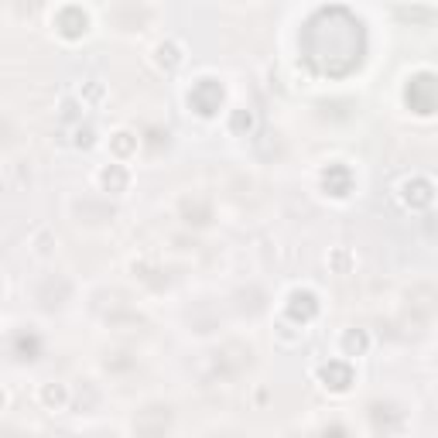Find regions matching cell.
<instances>
[{"mask_svg":"<svg viewBox=\"0 0 438 438\" xmlns=\"http://www.w3.org/2000/svg\"><path fill=\"white\" fill-rule=\"evenodd\" d=\"M155 62H157V69L172 72L175 65H181V45L179 41H161L155 49Z\"/></svg>","mask_w":438,"mask_h":438,"instance_id":"7a4b0ae2","label":"cell"},{"mask_svg":"<svg viewBox=\"0 0 438 438\" xmlns=\"http://www.w3.org/2000/svg\"><path fill=\"white\" fill-rule=\"evenodd\" d=\"M130 137H134V134L120 130V134H117V141H113V144H117V155H120V157H127V155H130V148H137V144H134Z\"/></svg>","mask_w":438,"mask_h":438,"instance_id":"277c9868","label":"cell"},{"mask_svg":"<svg viewBox=\"0 0 438 438\" xmlns=\"http://www.w3.org/2000/svg\"><path fill=\"white\" fill-rule=\"evenodd\" d=\"M100 179V185H103L106 192H113V195H120V192H127V181H130V175L120 168V165H106L103 172L96 175Z\"/></svg>","mask_w":438,"mask_h":438,"instance_id":"6da1fadb","label":"cell"},{"mask_svg":"<svg viewBox=\"0 0 438 438\" xmlns=\"http://www.w3.org/2000/svg\"><path fill=\"white\" fill-rule=\"evenodd\" d=\"M38 397H41V404H45V408H52V411H62V408H65V404H69V390H65V384H41V394H38Z\"/></svg>","mask_w":438,"mask_h":438,"instance_id":"3957f363","label":"cell"}]
</instances>
